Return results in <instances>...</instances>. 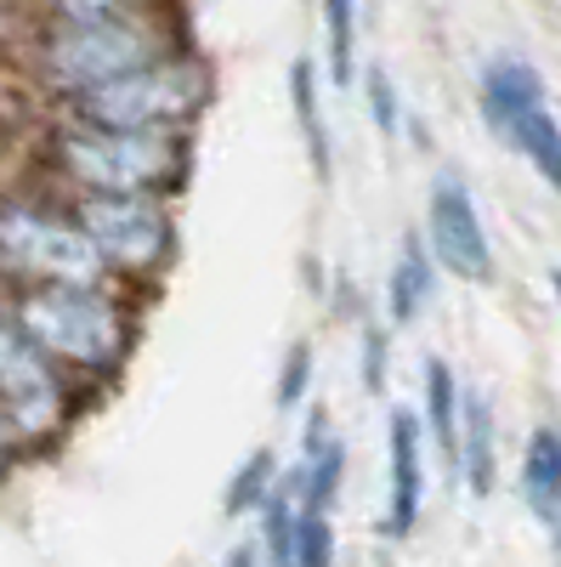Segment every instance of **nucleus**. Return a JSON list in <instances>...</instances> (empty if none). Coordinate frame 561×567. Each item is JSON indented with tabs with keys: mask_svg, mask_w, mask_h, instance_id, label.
I'll list each match as a JSON object with an SVG mask.
<instances>
[{
	"mask_svg": "<svg viewBox=\"0 0 561 567\" xmlns=\"http://www.w3.org/2000/svg\"><path fill=\"white\" fill-rule=\"evenodd\" d=\"M18 329L45 352L69 358L85 369H103L120 352V312L108 296H97V284H40L18 307Z\"/></svg>",
	"mask_w": 561,
	"mask_h": 567,
	"instance_id": "f257e3e1",
	"label": "nucleus"
},
{
	"mask_svg": "<svg viewBox=\"0 0 561 567\" xmlns=\"http://www.w3.org/2000/svg\"><path fill=\"white\" fill-rule=\"evenodd\" d=\"M63 165L97 187V194H143L176 176V142L165 136V125H74L63 131Z\"/></svg>",
	"mask_w": 561,
	"mask_h": 567,
	"instance_id": "f03ea898",
	"label": "nucleus"
},
{
	"mask_svg": "<svg viewBox=\"0 0 561 567\" xmlns=\"http://www.w3.org/2000/svg\"><path fill=\"white\" fill-rule=\"evenodd\" d=\"M154 58V29L148 23H136V18H74L63 23L52 40H45V80L63 85V91H91V85H103L136 63H148Z\"/></svg>",
	"mask_w": 561,
	"mask_h": 567,
	"instance_id": "7ed1b4c3",
	"label": "nucleus"
},
{
	"mask_svg": "<svg viewBox=\"0 0 561 567\" xmlns=\"http://www.w3.org/2000/svg\"><path fill=\"white\" fill-rule=\"evenodd\" d=\"M0 267L45 284H97L103 256L91 250L80 221H63L34 205H0Z\"/></svg>",
	"mask_w": 561,
	"mask_h": 567,
	"instance_id": "20e7f679",
	"label": "nucleus"
},
{
	"mask_svg": "<svg viewBox=\"0 0 561 567\" xmlns=\"http://www.w3.org/2000/svg\"><path fill=\"white\" fill-rule=\"evenodd\" d=\"M199 69H187V63H136L103 85H91L80 91V109L91 125H136V131H148V125H170L181 120L187 109L199 103Z\"/></svg>",
	"mask_w": 561,
	"mask_h": 567,
	"instance_id": "39448f33",
	"label": "nucleus"
},
{
	"mask_svg": "<svg viewBox=\"0 0 561 567\" xmlns=\"http://www.w3.org/2000/svg\"><path fill=\"white\" fill-rule=\"evenodd\" d=\"M0 414L23 437H40L63 420V386L52 374V358L23 336L18 318H0Z\"/></svg>",
	"mask_w": 561,
	"mask_h": 567,
	"instance_id": "423d86ee",
	"label": "nucleus"
},
{
	"mask_svg": "<svg viewBox=\"0 0 561 567\" xmlns=\"http://www.w3.org/2000/svg\"><path fill=\"white\" fill-rule=\"evenodd\" d=\"M80 233L103 261L120 267H154L170 245V221L148 194H91L80 205Z\"/></svg>",
	"mask_w": 561,
	"mask_h": 567,
	"instance_id": "0eeeda50",
	"label": "nucleus"
},
{
	"mask_svg": "<svg viewBox=\"0 0 561 567\" xmlns=\"http://www.w3.org/2000/svg\"><path fill=\"white\" fill-rule=\"evenodd\" d=\"M426 233H432V256L459 272V278H494V250H488V233H482V216H477V199L454 171H443L432 182V205H426Z\"/></svg>",
	"mask_w": 561,
	"mask_h": 567,
	"instance_id": "6e6552de",
	"label": "nucleus"
},
{
	"mask_svg": "<svg viewBox=\"0 0 561 567\" xmlns=\"http://www.w3.org/2000/svg\"><path fill=\"white\" fill-rule=\"evenodd\" d=\"M419 499H426V460H419V420L408 409H392V516L386 528L408 534L419 523Z\"/></svg>",
	"mask_w": 561,
	"mask_h": 567,
	"instance_id": "1a4fd4ad",
	"label": "nucleus"
},
{
	"mask_svg": "<svg viewBox=\"0 0 561 567\" xmlns=\"http://www.w3.org/2000/svg\"><path fill=\"white\" fill-rule=\"evenodd\" d=\"M454 465L465 471V483H471L477 499L494 494V403H488V392H459Z\"/></svg>",
	"mask_w": 561,
	"mask_h": 567,
	"instance_id": "9d476101",
	"label": "nucleus"
},
{
	"mask_svg": "<svg viewBox=\"0 0 561 567\" xmlns=\"http://www.w3.org/2000/svg\"><path fill=\"white\" fill-rule=\"evenodd\" d=\"M539 103H544V80H539L533 63H522V58H494L488 63V74H482V114H488V125L499 136L510 131V120H522Z\"/></svg>",
	"mask_w": 561,
	"mask_h": 567,
	"instance_id": "9b49d317",
	"label": "nucleus"
},
{
	"mask_svg": "<svg viewBox=\"0 0 561 567\" xmlns=\"http://www.w3.org/2000/svg\"><path fill=\"white\" fill-rule=\"evenodd\" d=\"M522 494L539 516H555L561 511V432L539 425L528 437V460H522Z\"/></svg>",
	"mask_w": 561,
	"mask_h": 567,
	"instance_id": "f8f14e48",
	"label": "nucleus"
},
{
	"mask_svg": "<svg viewBox=\"0 0 561 567\" xmlns=\"http://www.w3.org/2000/svg\"><path fill=\"white\" fill-rule=\"evenodd\" d=\"M505 142L517 148L550 187H561V125L550 120V109L539 103V109H528L522 120H510V131H505Z\"/></svg>",
	"mask_w": 561,
	"mask_h": 567,
	"instance_id": "ddd939ff",
	"label": "nucleus"
},
{
	"mask_svg": "<svg viewBox=\"0 0 561 567\" xmlns=\"http://www.w3.org/2000/svg\"><path fill=\"white\" fill-rule=\"evenodd\" d=\"M432 301V261L419 250V239H408L397 250V267H392V318L397 323H414V312Z\"/></svg>",
	"mask_w": 561,
	"mask_h": 567,
	"instance_id": "4468645a",
	"label": "nucleus"
},
{
	"mask_svg": "<svg viewBox=\"0 0 561 567\" xmlns=\"http://www.w3.org/2000/svg\"><path fill=\"white\" fill-rule=\"evenodd\" d=\"M426 409H432V432H437V449L454 460V437H459V386L443 358L426 363Z\"/></svg>",
	"mask_w": 561,
	"mask_h": 567,
	"instance_id": "2eb2a0df",
	"label": "nucleus"
},
{
	"mask_svg": "<svg viewBox=\"0 0 561 567\" xmlns=\"http://www.w3.org/2000/svg\"><path fill=\"white\" fill-rule=\"evenodd\" d=\"M267 556L272 567H295V523H301V511H295V494H267Z\"/></svg>",
	"mask_w": 561,
	"mask_h": 567,
	"instance_id": "dca6fc26",
	"label": "nucleus"
},
{
	"mask_svg": "<svg viewBox=\"0 0 561 567\" xmlns=\"http://www.w3.org/2000/svg\"><path fill=\"white\" fill-rule=\"evenodd\" d=\"M290 85H295V114H301V131H307L312 165H318V176H330V136H323V125H318V91H312V63H295Z\"/></svg>",
	"mask_w": 561,
	"mask_h": 567,
	"instance_id": "f3484780",
	"label": "nucleus"
},
{
	"mask_svg": "<svg viewBox=\"0 0 561 567\" xmlns=\"http://www.w3.org/2000/svg\"><path fill=\"white\" fill-rule=\"evenodd\" d=\"M323 29H330V80L352 85V29H357L352 0H323Z\"/></svg>",
	"mask_w": 561,
	"mask_h": 567,
	"instance_id": "a211bd4d",
	"label": "nucleus"
},
{
	"mask_svg": "<svg viewBox=\"0 0 561 567\" xmlns=\"http://www.w3.org/2000/svg\"><path fill=\"white\" fill-rule=\"evenodd\" d=\"M330 516L323 511H301V523H295V567H330Z\"/></svg>",
	"mask_w": 561,
	"mask_h": 567,
	"instance_id": "6ab92c4d",
	"label": "nucleus"
},
{
	"mask_svg": "<svg viewBox=\"0 0 561 567\" xmlns=\"http://www.w3.org/2000/svg\"><path fill=\"white\" fill-rule=\"evenodd\" d=\"M267 477H272V454L261 449V454H250V465L239 471V477L227 483V511H250V505H261V499H267Z\"/></svg>",
	"mask_w": 561,
	"mask_h": 567,
	"instance_id": "aec40b11",
	"label": "nucleus"
},
{
	"mask_svg": "<svg viewBox=\"0 0 561 567\" xmlns=\"http://www.w3.org/2000/svg\"><path fill=\"white\" fill-rule=\"evenodd\" d=\"M307 374H312V352L307 347H295L290 352V369H284V386H278V403H301V392H307Z\"/></svg>",
	"mask_w": 561,
	"mask_h": 567,
	"instance_id": "412c9836",
	"label": "nucleus"
},
{
	"mask_svg": "<svg viewBox=\"0 0 561 567\" xmlns=\"http://www.w3.org/2000/svg\"><path fill=\"white\" fill-rule=\"evenodd\" d=\"M368 103H374V120H381V131L397 125V103H392V80L381 69H368Z\"/></svg>",
	"mask_w": 561,
	"mask_h": 567,
	"instance_id": "4be33fe9",
	"label": "nucleus"
},
{
	"mask_svg": "<svg viewBox=\"0 0 561 567\" xmlns=\"http://www.w3.org/2000/svg\"><path fill=\"white\" fill-rule=\"evenodd\" d=\"M125 0H52V12L63 18V23H74V18H108V12H120Z\"/></svg>",
	"mask_w": 561,
	"mask_h": 567,
	"instance_id": "5701e85b",
	"label": "nucleus"
},
{
	"mask_svg": "<svg viewBox=\"0 0 561 567\" xmlns=\"http://www.w3.org/2000/svg\"><path fill=\"white\" fill-rule=\"evenodd\" d=\"M227 567H256V561H250V550H239V556H232Z\"/></svg>",
	"mask_w": 561,
	"mask_h": 567,
	"instance_id": "b1692460",
	"label": "nucleus"
},
{
	"mask_svg": "<svg viewBox=\"0 0 561 567\" xmlns=\"http://www.w3.org/2000/svg\"><path fill=\"white\" fill-rule=\"evenodd\" d=\"M0 460H7V414H0Z\"/></svg>",
	"mask_w": 561,
	"mask_h": 567,
	"instance_id": "393cba45",
	"label": "nucleus"
},
{
	"mask_svg": "<svg viewBox=\"0 0 561 567\" xmlns=\"http://www.w3.org/2000/svg\"><path fill=\"white\" fill-rule=\"evenodd\" d=\"M555 301H561V272H555Z\"/></svg>",
	"mask_w": 561,
	"mask_h": 567,
	"instance_id": "a878e982",
	"label": "nucleus"
}]
</instances>
